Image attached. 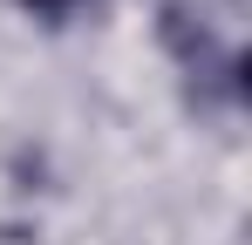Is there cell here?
Returning a JSON list of instances; mask_svg holds the SVG:
<instances>
[{"label":"cell","mask_w":252,"mask_h":245,"mask_svg":"<svg viewBox=\"0 0 252 245\" xmlns=\"http://www.w3.org/2000/svg\"><path fill=\"white\" fill-rule=\"evenodd\" d=\"M28 7H34V14H68L75 0H28Z\"/></svg>","instance_id":"cell-1"}]
</instances>
